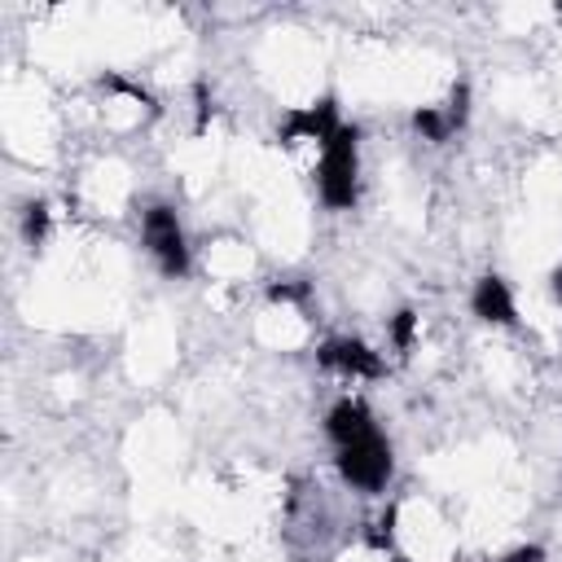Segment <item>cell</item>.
I'll return each mask as SVG.
<instances>
[{
  "label": "cell",
  "mask_w": 562,
  "mask_h": 562,
  "mask_svg": "<svg viewBox=\"0 0 562 562\" xmlns=\"http://www.w3.org/2000/svg\"><path fill=\"white\" fill-rule=\"evenodd\" d=\"M316 193L329 211H351L360 202V127L342 123L316 162Z\"/></svg>",
  "instance_id": "obj_1"
},
{
  "label": "cell",
  "mask_w": 562,
  "mask_h": 562,
  "mask_svg": "<svg viewBox=\"0 0 562 562\" xmlns=\"http://www.w3.org/2000/svg\"><path fill=\"white\" fill-rule=\"evenodd\" d=\"M334 470H338V479L347 487H356L364 496L386 492V483L395 474V452H391V439L382 435V426H373V430L338 443L334 448Z\"/></svg>",
  "instance_id": "obj_2"
},
{
  "label": "cell",
  "mask_w": 562,
  "mask_h": 562,
  "mask_svg": "<svg viewBox=\"0 0 562 562\" xmlns=\"http://www.w3.org/2000/svg\"><path fill=\"white\" fill-rule=\"evenodd\" d=\"M140 241H145V255L154 259V268L171 281H180L193 263V250H189V237H184V224L176 215L171 202H149L140 211Z\"/></svg>",
  "instance_id": "obj_3"
},
{
  "label": "cell",
  "mask_w": 562,
  "mask_h": 562,
  "mask_svg": "<svg viewBox=\"0 0 562 562\" xmlns=\"http://www.w3.org/2000/svg\"><path fill=\"white\" fill-rule=\"evenodd\" d=\"M342 127V114H338V101L334 97H321L312 105H294L281 114V145H316L325 149L329 136Z\"/></svg>",
  "instance_id": "obj_4"
},
{
  "label": "cell",
  "mask_w": 562,
  "mask_h": 562,
  "mask_svg": "<svg viewBox=\"0 0 562 562\" xmlns=\"http://www.w3.org/2000/svg\"><path fill=\"white\" fill-rule=\"evenodd\" d=\"M316 364L347 378V382H373V378L386 373V360L364 338H325L316 347Z\"/></svg>",
  "instance_id": "obj_5"
},
{
  "label": "cell",
  "mask_w": 562,
  "mask_h": 562,
  "mask_svg": "<svg viewBox=\"0 0 562 562\" xmlns=\"http://www.w3.org/2000/svg\"><path fill=\"white\" fill-rule=\"evenodd\" d=\"M465 119H470V88L461 83V88L448 92L443 105H422V110H413V132H417L422 140H430V145H443V140H452V132L465 127Z\"/></svg>",
  "instance_id": "obj_6"
},
{
  "label": "cell",
  "mask_w": 562,
  "mask_h": 562,
  "mask_svg": "<svg viewBox=\"0 0 562 562\" xmlns=\"http://www.w3.org/2000/svg\"><path fill=\"white\" fill-rule=\"evenodd\" d=\"M470 312L483 321V325H518V303H514V290L501 272H483L470 290Z\"/></svg>",
  "instance_id": "obj_7"
},
{
  "label": "cell",
  "mask_w": 562,
  "mask_h": 562,
  "mask_svg": "<svg viewBox=\"0 0 562 562\" xmlns=\"http://www.w3.org/2000/svg\"><path fill=\"white\" fill-rule=\"evenodd\" d=\"M386 338H391V347H395L400 356H408L413 342H417V312H413V307H400V312L391 316V325H386Z\"/></svg>",
  "instance_id": "obj_8"
},
{
  "label": "cell",
  "mask_w": 562,
  "mask_h": 562,
  "mask_svg": "<svg viewBox=\"0 0 562 562\" xmlns=\"http://www.w3.org/2000/svg\"><path fill=\"white\" fill-rule=\"evenodd\" d=\"M44 237H48V206L44 202H31L22 211V241L26 246H44Z\"/></svg>",
  "instance_id": "obj_9"
},
{
  "label": "cell",
  "mask_w": 562,
  "mask_h": 562,
  "mask_svg": "<svg viewBox=\"0 0 562 562\" xmlns=\"http://www.w3.org/2000/svg\"><path fill=\"white\" fill-rule=\"evenodd\" d=\"M496 562H544V549H540V544H518V549H509V553L496 558Z\"/></svg>",
  "instance_id": "obj_10"
},
{
  "label": "cell",
  "mask_w": 562,
  "mask_h": 562,
  "mask_svg": "<svg viewBox=\"0 0 562 562\" xmlns=\"http://www.w3.org/2000/svg\"><path fill=\"white\" fill-rule=\"evenodd\" d=\"M549 290H553V299H558V307H562V268H553V277H549Z\"/></svg>",
  "instance_id": "obj_11"
}]
</instances>
